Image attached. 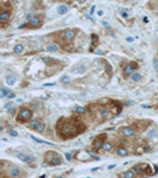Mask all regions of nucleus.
Returning a JSON list of instances; mask_svg holds the SVG:
<instances>
[{
    "label": "nucleus",
    "instance_id": "2eb2a0df",
    "mask_svg": "<svg viewBox=\"0 0 158 178\" xmlns=\"http://www.w3.org/2000/svg\"><path fill=\"white\" fill-rule=\"evenodd\" d=\"M137 67H138V65H137L135 63L127 64L126 67L124 68V76H125V77H128L130 75H133V74H134L133 71H134V69L137 68Z\"/></svg>",
    "mask_w": 158,
    "mask_h": 178
},
{
    "label": "nucleus",
    "instance_id": "7ed1b4c3",
    "mask_svg": "<svg viewBox=\"0 0 158 178\" xmlns=\"http://www.w3.org/2000/svg\"><path fill=\"white\" fill-rule=\"evenodd\" d=\"M4 176H7L9 178H25L26 176V172L24 171L23 169L18 167V166H16L14 164H10L9 169L6 170H3V173Z\"/></svg>",
    "mask_w": 158,
    "mask_h": 178
},
{
    "label": "nucleus",
    "instance_id": "bb28decb",
    "mask_svg": "<svg viewBox=\"0 0 158 178\" xmlns=\"http://www.w3.org/2000/svg\"><path fill=\"white\" fill-rule=\"evenodd\" d=\"M69 81H70V80H69L68 76H63V77H62V82L63 83H69Z\"/></svg>",
    "mask_w": 158,
    "mask_h": 178
},
{
    "label": "nucleus",
    "instance_id": "39448f33",
    "mask_svg": "<svg viewBox=\"0 0 158 178\" xmlns=\"http://www.w3.org/2000/svg\"><path fill=\"white\" fill-rule=\"evenodd\" d=\"M132 170L134 171L137 174H140V176H153V171H152V167L150 166L149 164L146 163H139V164H135Z\"/></svg>",
    "mask_w": 158,
    "mask_h": 178
},
{
    "label": "nucleus",
    "instance_id": "412c9836",
    "mask_svg": "<svg viewBox=\"0 0 158 178\" xmlns=\"http://www.w3.org/2000/svg\"><path fill=\"white\" fill-rule=\"evenodd\" d=\"M68 12V7L65 5H59L58 7H57V13L58 14H64Z\"/></svg>",
    "mask_w": 158,
    "mask_h": 178
},
{
    "label": "nucleus",
    "instance_id": "cd10ccee",
    "mask_svg": "<svg viewBox=\"0 0 158 178\" xmlns=\"http://www.w3.org/2000/svg\"><path fill=\"white\" fill-rule=\"evenodd\" d=\"M10 135H12V137H17V135H18V133L16 132V131H13V129H11V131H10Z\"/></svg>",
    "mask_w": 158,
    "mask_h": 178
},
{
    "label": "nucleus",
    "instance_id": "72a5a7b5",
    "mask_svg": "<svg viewBox=\"0 0 158 178\" xmlns=\"http://www.w3.org/2000/svg\"><path fill=\"white\" fill-rule=\"evenodd\" d=\"M157 31H158V29H157Z\"/></svg>",
    "mask_w": 158,
    "mask_h": 178
},
{
    "label": "nucleus",
    "instance_id": "f8f14e48",
    "mask_svg": "<svg viewBox=\"0 0 158 178\" xmlns=\"http://www.w3.org/2000/svg\"><path fill=\"white\" fill-rule=\"evenodd\" d=\"M100 112V115H101V118H104V120H109V119L112 118L113 115V112L109 109L107 106H101L100 108H98Z\"/></svg>",
    "mask_w": 158,
    "mask_h": 178
},
{
    "label": "nucleus",
    "instance_id": "1a4fd4ad",
    "mask_svg": "<svg viewBox=\"0 0 158 178\" xmlns=\"http://www.w3.org/2000/svg\"><path fill=\"white\" fill-rule=\"evenodd\" d=\"M16 157L17 158H19V159L22 160V161H24V163H26L27 165H30L31 167H35L36 166V158L33 157V155H30V154H25V153H22V152H18L17 154H16Z\"/></svg>",
    "mask_w": 158,
    "mask_h": 178
},
{
    "label": "nucleus",
    "instance_id": "c756f323",
    "mask_svg": "<svg viewBox=\"0 0 158 178\" xmlns=\"http://www.w3.org/2000/svg\"><path fill=\"white\" fill-rule=\"evenodd\" d=\"M121 14H122V17H127V16H128V14H127V11H122Z\"/></svg>",
    "mask_w": 158,
    "mask_h": 178
},
{
    "label": "nucleus",
    "instance_id": "aec40b11",
    "mask_svg": "<svg viewBox=\"0 0 158 178\" xmlns=\"http://www.w3.org/2000/svg\"><path fill=\"white\" fill-rule=\"evenodd\" d=\"M46 50L49 51V52H56V51H58V46L56 45V44H54V43H51V44H48Z\"/></svg>",
    "mask_w": 158,
    "mask_h": 178
},
{
    "label": "nucleus",
    "instance_id": "2f4dec72",
    "mask_svg": "<svg viewBox=\"0 0 158 178\" xmlns=\"http://www.w3.org/2000/svg\"><path fill=\"white\" fill-rule=\"evenodd\" d=\"M67 159H71V157H70V153H67Z\"/></svg>",
    "mask_w": 158,
    "mask_h": 178
},
{
    "label": "nucleus",
    "instance_id": "b1692460",
    "mask_svg": "<svg viewBox=\"0 0 158 178\" xmlns=\"http://www.w3.org/2000/svg\"><path fill=\"white\" fill-rule=\"evenodd\" d=\"M131 80H132V81H134V82H138V81H140V80H141V75H140V74H138V73H134L131 76Z\"/></svg>",
    "mask_w": 158,
    "mask_h": 178
},
{
    "label": "nucleus",
    "instance_id": "473e14b6",
    "mask_svg": "<svg viewBox=\"0 0 158 178\" xmlns=\"http://www.w3.org/2000/svg\"><path fill=\"white\" fill-rule=\"evenodd\" d=\"M98 14H99V16H102V14H104V12H102V11H99V13H98Z\"/></svg>",
    "mask_w": 158,
    "mask_h": 178
},
{
    "label": "nucleus",
    "instance_id": "9d476101",
    "mask_svg": "<svg viewBox=\"0 0 158 178\" xmlns=\"http://www.w3.org/2000/svg\"><path fill=\"white\" fill-rule=\"evenodd\" d=\"M119 133L125 138H132L135 134V131H134V128L128 127V126H124V127L119 128Z\"/></svg>",
    "mask_w": 158,
    "mask_h": 178
},
{
    "label": "nucleus",
    "instance_id": "a878e982",
    "mask_svg": "<svg viewBox=\"0 0 158 178\" xmlns=\"http://www.w3.org/2000/svg\"><path fill=\"white\" fill-rule=\"evenodd\" d=\"M77 113H80V114H83L85 112H86V108H83V107H76V109H75Z\"/></svg>",
    "mask_w": 158,
    "mask_h": 178
},
{
    "label": "nucleus",
    "instance_id": "4be33fe9",
    "mask_svg": "<svg viewBox=\"0 0 158 178\" xmlns=\"http://www.w3.org/2000/svg\"><path fill=\"white\" fill-rule=\"evenodd\" d=\"M6 83H7L9 86H12V84H14V83H16V77H14V76H12V75H9V76L6 77Z\"/></svg>",
    "mask_w": 158,
    "mask_h": 178
},
{
    "label": "nucleus",
    "instance_id": "a211bd4d",
    "mask_svg": "<svg viewBox=\"0 0 158 178\" xmlns=\"http://www.w3.org/2000/svg\"><path fill=\"white\" fill-rule=\"evenodd\" d=\"M85 70H86V67L83 64H77V65H75V68H74V71L77 74L85 73Z\"/></svg>",
    "mask_w": 158,
    "mask_h": 178
},
{
    "label": "nucleus",
    "instance_id": "20e7f679",
    "mask_svg": "<svg viewBox=\"0 0 158 178\" xmlns=\"http://www.w3.org/2000/svg\"><path fill=\"white\" fill-rule=\"evenodd\" d=\"M74 158L78 161H92V160L99 159V157H95V154L90 153L89 151L87 150H78L75 152Z\"/></svg>",
    "mask_w": 158,
    "mask_h": 178
},
{
    "label": "nucleus",
    "instance_id": "4468645a",
    "mask_svg": "<svg viewBox=\"0 0 158 178\" xmlns=\"http://www.w3.org/2000/svg\"><path fill=\"white\" fill-rule=\"evenodd\" d=\"M62 35H63L65 41H72L75 38V36H76V31L72 30V29H67V30L62 31Z\"/></svg>",
    "mask_w": 158,
    "mask_h": 178
},
{
    "label": "nucleus",
    "instance_id": "f257e3e1",
    "mask_svg": "<svg viewBox=\"0 0 158 178\" xmlns=\"http://www.w3.org/2000/svg\"><path fill=\"white\" fill-rule=\"evenodd\" d=\"M87 131V126L78 116H62L56 122V133L62 140H70Z\"/></svg>",
    "mask_w": 158,
    "mask_h": 178
},
{
    "label": "nucleus",
    "instance_id": "f03ea898",
    "mask_svg": "<svg viewBox=\"0 0 158 178\" xmlns=\"http://www.w3.org/2000/svg\"><path fill=\"white\" fill-rule=\"evenodd\" d=\"M62 163H63V158L58 152L49 150L44 153L43 166H57V165H61Z\"/></svg>",
    "mask_w": 158,
    "mask_h": 178
},
{
    "label": "nucleus",
    "instance_id": "0eeeda50",
    "mask_svg": "<svg viewBox=\"0 0 158 178\" xmlns=\"http://www.w3.org/2000/svg\"><path fill=\"white\" fill-rule=\"evenodd\" d=\"M27 128L31 129V131H35V132H38V133H43L45 129V125L44 122H42L41 120L38 119H33L31 120L29 125H27Z\"/></svg>",
    "mask_w": 158,
    "mask_h": 178
},
{
    "label": "nucleus",
    "instance_id": "c85d7f7f",
    "mask_svg": "<svg viewBox=\"0 0 158 178\" xmlns=\"http://www.w3.org/2000/svg\"><path fill=\"white\" fill-rule=\"evenodd\" d=\"M102 25H104V26L107 29V30H111V26H109V24L107 23V22H102Z\"/></svg>",
    "mask_w": 158,
    "mask_h": 178
},
{
    "label": "nucleus",
    "instance_id": "7c9ffc66",
    "mask_svg": "<svg viewBox=\"0 0 158 178\" xmlns=\"http://www.w3.org/2000/svg\"><path fill=\"white\" fill-rule=\"evenodd\" d=\"M7 97H9V99H12V97H14V94L13 93H10L9 95H7Z\"/></svg>",
    "mask_w": 158,
    "mask_h": 178
},
{
    "label": "nucleus",
    "instance_id": "ddd939ff",
    "mask_svg": "<svg viewBox=\"0 0 158 178\" xmlns=\"http://www.w3.org/2000/svg\"><path fill=\"white\" fill-rule=\"evenodd\" d=\"M42 26V18H38V17H33L29 20V23H27V28L30 29H37Z\"/></svg>",
    "mask_w": 158,
    "mask_h": 178
},
{
    "label": "nucleus",
    "instance_id": "dca6fc26",
    "mask_svg": "<svg viewBox=\"0 0 158 178\" xmlns=\"http://www.w3.org/2000/svg\"><path fill=\"white\" fill-rule=\"evenodd\" d=\"M135 172L133 170H127V171H124V172H120L118 174L119 178H135Z\"/></svg>",
    "mask_w": 158,
    "mask_h": 178
},
{
    "label": "nucleus",
    "instance_id": "9b49d317",
    "mask_svg": "<svg viewBox=\"0 0 158 178\" xmlns=\"http://www.w3.org/2000/svg\"><path fill=\"white\" fill-rule=\"evenodd\" d=\"M10 18H11V7L6 9L5 6H3L1 12H0V22L3 24H5L6 22H9Z\"/></svg>",
    "mask_w": 158,
    "mask_h": 178
},
{
    "label": "nucleus",
    "instance_id": "393cba45",
    "mask_svg": "<svg viewBox=\"0 0 158 178\" xmlns=\"http://www.w3.org/2000/svg\"><path fill=\"white\" fill-rule=\"evenodd\" d=\"M10 94V89H6L5 87L1 88V97H5L6 95H9Z\"/></svg>",
    "mask_w": 158,
    "mask_h": 178
},
{
    "label": "nucleus",
    "instance_id": "423d86ee",
    "mask_svg": "<svg viewBox=\"0 0 158 178\" xmlns=\"http://www.w3.org/2000/svg\"><path fill=\"white\" fill-rule=\"evenodd\" d=\"M32 120V110L27 107H23L20 108L17 114V121L19 123H25V122H29Z\"/></svg>",
    "mask_w": 158,
    "mask_h": 178
},
{
    "label": "nucleus",
    "instance_id": "6ab92c4d",
    "mask_svg": "<svg viewBox=\"0 0 158 178\" xmlns=\"http://www.w3.org/2000/svg\"><path fill=\"white\" fill-rule=\"evenodd\" d=\"M113 147H114V145H113L112 142H111V141H106L104 145H102L101 150H102V151H106V152H107V151H111V150H112Z\"/></svg>",
    "mask_w": 158,
    "mask_h": 178
},
{
    "label": "nucleus",
    "instance_id": "6e6552de",
    "mask_svg": "<svg viewBox=\"0 0 158 178\" xmlns=\"http://www.w3.org/2000/svg\"><path fill=\"white\" fill-rule=\"evenodd\" d=\"M107 141V134H105V133H101L99 135H96L94 138V140L92 142V147L94 148V150H99L102 147L105 142Z\"/></svg>",
    "mask_w": 158,
    "mask_h": 178
},
{
    "label": "nucleus",
    "instance_id": "5701e85b",
    "mask_svg": "<svg viewBox=\"0 0 158 178\" xmlns=\"http://www.w3.org/2000/svg\"><path fill=\"white\" fill-rule=\"evenodd\" d=\"M13 51L16 54H22L23 51H24V46H23L22 44H17V45L13 48Z\"/></svg>",
    "mask_w": 158,
    "mask_h": 178
},
{
    "label": "nucleus",
    "instance_id": "f3484780",
    "mask_svg": "<svg viewBox=\"0 0 158 178\" xmlns=\"http://www.w3.org/2000/svg\"><path fill=\"white\" fill-rule=\"evenodd\" d=\"M117 154L119 155V157H127V155H128V151L124 146H119L117 148Z\"/></svg>",
    "mask_w": 158,
    "mask_h": 178
}]
</instances>
